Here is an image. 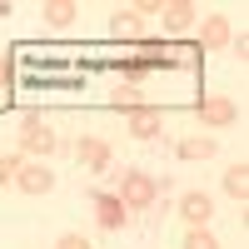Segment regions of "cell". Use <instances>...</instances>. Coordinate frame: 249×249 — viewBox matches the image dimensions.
Listing matches in <instances>:
<instances>
[{
	"mask_svg": "<svg viewBox=\"0 0 249 249\" xmlns=\"http://www.w3.org/2000/svg\"><path fill=\"white\" fill-rule=\"evenodd\" d=\"M20 144H25L30 155H50V150H55L60 140H55V130H50V124L40 120V115H30L25 124H20Z\"/></svg>",
	"mask_w": 249,
	"mask_h": 249,
	"instance_id": "cell-1",
	"label": "cell"
},
{
	"mask_svg": "<svg viewBox=\"0 0 249 249\" xmlns=\"http://www.w3.org/2000/svg\"><path fill=\"white\" fill-rule=\"evenodd\" d=\"M120 199H124V210H144V204H155V179L140 175V170H130V175H124Z\"/></svg>",
	"mask_w": 249,
	"mask_h": 249,
	"instance_id": "cell-2",
	"label": "cell"
},
{
	"mask_svg": "<svg viewBox=\"0 0 249 249\" xmlns=\"http://www.w3.org/2000/svg\"><path fill=\"white\" fill-rule=\"evenodd\" d=\"M95 219L105 224V230H120L124 224V199L120 195H95Z\"/></svg>",
	"mask_w": 249,
	"mask_h": 249,
	"instance_id": "cell-3",
	"label": "cell"
},
{
	"mask_svg": "<svg viewBox=\"0 0 249 249\" xmlns=\"http://www.w3.org/2000/svg\"><path fill=\"white\" fill-rule=\"evenodd\" d=\"M160 124H164V115H160L155 105H144V110L130 115V130H135L140 140H155V135H160Z\"/></svg>",
	"mask_w": 249,
	"mask_h": 249,
	"instance_id": "cell-4",
	"label": "cell"
},
{
	"mask_svg": "<svg viewBox=\"0 0 249 249\" xmlns=\"http://www.w3.org/2000/svg\"><path fill=\"white\" fill-rule=\"evenodd\" d=\"M199 40H204V50H224V45H230V20H224V15H214V20H204V30H199Z\"/></svg>",
	"mask_w": 249,
	"mask_h": 249,
	"instance_id": "cell-5",
	"label": "cell"
},
{
	"mask_svg": "<svg viewBox=\"0 0 249 249\" xmlns=\"http://www.w3.org/2000/svg\"><path fill=\"white\" fill-rule=\"evenodd\" d=\"M80 164H85V170H110V144L80 140Z\"/></svg>",
	"mask_w": 249,
	"mask_h": 249,
	"instance_id": "cell-6",
	"label": "cell"
},
{
	"mask_svg": "<svg viewBox=\"0 0 249 249\" xmlns=\"http://www.w3.org/2000/svg\"><path fill=\"white\" fill-rule=\"evenodd\" d=\"M164 25H170L175 35H184V30L195 25V5H190V0H175V5H164Z\"/></svg>",
	"mask_w": 249,
	"mask_h": 249,
	"instance_id": "cell-7",
	"label": "cell"
},
{
	"mask_svg": "<svg viewBox=\"0 0 249 249\" xmlns=\"http://www.w3.org/2000/svg\"><path fill=\"white\" fill-rule=\"evenodd\" d=\"M210 214H214V204H210V195H204V190H195V195H184V219H190L195 230H199V224L210 219Z\"/></svg>",
	"mask_w": 249,
	"mask_h": 249,
	"instance_id": "cell-8",
	"label": "cell"
},
{
	"mask_svg": "<svg viewBox=\"0 0 249 249\" xmlns=\"http://www.w3.org/2000/svg\"><path fill=\"white\" fill-rule=\"evenodd\" d=\"M15 184H20L25 195H45L50 184H55V175H50V170H40V164H35V170H20V175H15Z\"/></svg>",
	"mask_w": 249,
	"mask_h": 249,
	"instance_id": "cell-9",
	"label": "cell"
},
{
	"mask_svg": "<svg viewBox=\"0 0 249 249\" xmlns=\"http://www.w3.org/2000/svg\"><path fill=\"white\" fill-rule=\"evenodd\" d=\"M199 115L210 124H230L234 120V105H230V100H210V105H199Z\"/></svg>",
	"mask_w": 249,
	"mask_h": 249,
	"instance_id": "cell-10",
	"label": "cell"
},
{
	"mask_svg": "<svg viewBox=\"0 0 249 249\" xmlns=\"http://www.w3.org/2000/svg\"><path fill=\"white\" fill-rule=\"evenodd\" d=\"M224 190H230L234 199H244V195H249V170H244V164H234V170H224Z\"/></svg>",
	"mask_w": 249,
	"mask_h": 249,
	"instance_id": "cell-11",
	"label": "cell"
},
{
	"mask_svg": "<svg viewBox=\"0 0 249 249\" xmlns=\"http://www.w3.org/2000/svg\"><path fill=\"white\" fill-rule=\"evenodd\" d=\"M70 15H75L70 0H50V5H45V20H50V25H70Z\"/></svg>",
	"mask_w": 249,
	"mask_h": 249,
	"instance_id": "cell-12",
	"label": "cell"
},
{
	"mask_svg": "<svg viewBox=\"0 0 249 249\" xmlns=\"http://www.w3.org/2000/svg\"><path fill=\"white\" fill-rule=\"evenodd\" d=\"M179 155H184V160H195V155L204 160V155H214V140H184V144H179Z\"/></svg>",
	"mask_w": 249,
	"mask_h": 249,
	"instance_id": "cell-13",
	"label": "cell"
},
{
	"mask_svg": "<svg viewBox=\"0 0 249 249\" xmlns=\"http://www.w3.org/2000/svg\"><path fill=\"white\" fill-rule=\"evenodd\" d=\"M184 249H219V244H214V234H204V230H190Z\"/></svg>",
	"mask_w": 249,
	"mask_h": 249,
	"instance_id": "cell-14",
	"label": "cell"
},
{
	"mask_svg": "<svg viewBox=\"0 0 249 249\" xmlns=\"http://www.w3.org/2000/svg\"><path fill=\"white\" fill-rule=\"evenodd\" d=\"M110 25H115V35H135L140 30V15H115Z\"/></svg>",
	"mask_w": 249,
	"mask_h": 249,
	"instance_id": "cell-15",
	"label": "cell"
},
{
	"mask_svg": "<svg viewBox=\"0 0 249 249\" xmlns=\"http://www.w3.org/2000/svg\"><path fill=\"white\" fill-rule=\"evenodd\" d=\"M15 175H20V160L5 155V160H0V184H15Z\"/></svg>",
	"mask_w": 249,
	"mask_h": 249,
	"instance_id": "cell-16",
	"label": "cell"
},
{
	"mask_svg": "<svg viewBox=\"0 0 249 249\" xmlns=\"http://www.w3.org/2000/svg\"><path fill=\"white\" fill-rule=\"evenodd\" d=\"M15 85V65H10V55H0V95H5Z\"/></svg>",
	"mask_w": 249,
	"mask_h": 249,
	"instance_id": "cell-17",
	"label": "cell"
},
{
	"mask_svg": "<svg viewBox=\"0 0 249 249\" xmlns=\"http://www.w3.org/2000/svg\"><path fill=\"white\" fill-rule=\"evenodd\" d=\"M115 105H124V110H135V105H140V95H135V85H124V90H115Z\"/></svg>",
	"mask_w": 249,
	"mask_h": 249,
	"instance_id": "cell-18",
	"label": "cell"
},
{
	"mask_svg": "<svg viewBox=\"0 0 249 249\" xmlns=\"http://www.w3.org/2000/svg\"><path fill=\"white\" fill-rule=\"evenodd\" d=\"M55 249H90V239H80V234H60Z\"/></svg>",
	"mask_w": 249,
	"mask_h": 249,
	"instance_id": "cell-19",
	"label": "cell"
},
{
	"mask_svg": "<svg viewBox=\"0 0 249 249\" xmlns=\"http://www.w3.org/2000/svg\"><path fill=\"white\" fill-rule=\"evenodd\" d=\"M0 100H5V95H0Z\"/></svg>",
	"mask_w": 249,
	"mask_h": 249,
	"instance_id": "cell-20",
	"label": "cell"
}]
</instances>
